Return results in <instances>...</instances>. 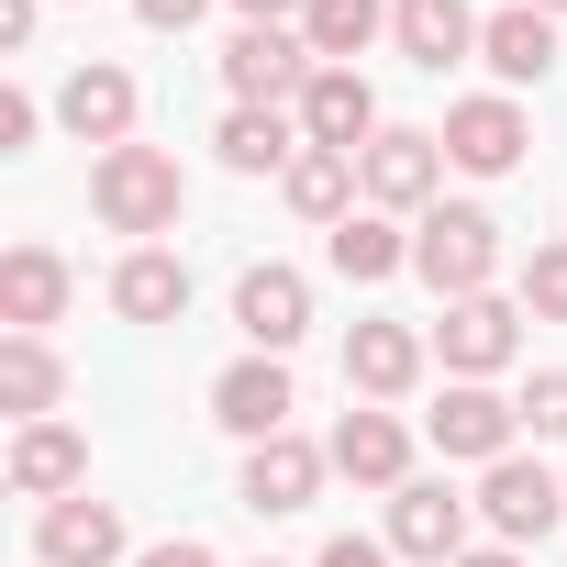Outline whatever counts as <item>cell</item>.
Here are the masks:
<instances>
[{"label": "cell", "mask_w": 567, "mask_h": 567, "mask_svg": "<svg viewBox=\"0 0 567 567\" xmlns=\"http://www.w3.org/2000/svg\"><path fill=\"white\" fill-rule=\"evenodd\" d=\"M534 12H567V0H534Z\"/></svg>", "instance_id": "cell-37"}, {"label": "cell", "mask_w": 567, "mask_h": 567, "mask_svg": "<svg viewBox=\"0 0 567 567\" xmlns=\"http://www.w3.org/2000/svg\"><path fill=\"white\" fill-rule=\"evenodd\" d=\"M34 134H45V101L34 90H0V156H34Z\"/></svg>", "instance_id": "cell-30"}, {"label": "cell", "mask_w": 567, "mask_h": 567, "mask_svg": "<svg viewBox=\"0 0 567 567\" xmlns=\"http://www.w3.org/2000/svg\"><path fill=\"white\" fill-rule=\"evenodd\" d=\"M234 334H245V357H290V346L312 334V278L278 267V256H256V267L234 278Z\"/></svg>", "instance_id": "cell-7"}, {"label": "cell", "mask_w": 567, "mask_h": 567, "mask_svg": "<svg viewBox=\"0 0 567 567\" xmlns=\"http://www.w3.org/2000/svg\"><path fill=\"white\" fill-rule=\"evenodd\" d=\"M323 478H334V456H323L312 434H267V445H245L234 501H245L256 523H278V512H312V501H323Z\"/></svg>", "instance_id": "cell-11"}, {"label": "cell", "mask_w": 567, "mask_h": 567, "mask_svg": "<svg viewBox=\"0 0 567 567\" xmlns=\"http://www.w3.org/2000/svg\"><path fill=\"white\" fill-rule=\"evenodd\" d=\"M134 534H123V501H45L34 512V567H123Z\"/></svg>", "instance_id": "cell-14"}, {"label": "cell", "mask_w": 567, "mask_h": 567, "mask_svg": "<svg viewBox=\"0 0 567 567\" xmlns=\"http://www.w3.org/2000/svg\"><path fill=\"white\" fill-rule=\"evenodd\" d=\"M412 390H423V334L390 323V312H368L346 334V401H412Z\"/></svg>", "instance_id": "cell-17"}, {"label": "cell", "mask_w": 567, "mask_h": 567, "mask_svg": "<svg viewBox=\"0 0 567 567\" xmlns=\"http://www.w3.org/2000/svg\"><path fill=\"white\" fill-rule=\"evenodd\" d=\"M323 267L346 278V290H379V278H401V267H412V234H401L390 212H346V223L323 234Z\"/></svg>", "instance_id": "cell-23"}, {"label": "cell", "mask_w": 567, "mask_h": 567, "mask_svg": "<svg viewBox=\"0 0 567 567\" xmlns=\"http://www.w3.org/2000/svg\"><path fill=\"white\" fill-rule=\"evenodd\" d=\"M68 301H79V278H68L56 245H12L0 256V334H45V323H68Z\"/></svg>", "instance_id": "cell-18"}, {"label": "cell", "mask_w": 567, "mask_h": 567, "mask_svg": "<svg viewBox=\"0 0 567 567\" xmlns=\"http://www.w3.org/2000/svg\"><path fill=\"white\" fill-rule=\"evenodd\" d=\"M56 401H68L56 346L45 334H0V412H12V423H56Z\"/></svg>", "instance_id": "cell-26"}, {"label": "cell", "mask_w": 567, "mask_h": 567, "mask_svg": "<svg viewBox=\"0 0 567 567\" xmlns=\"http://www.w3.org/2000/svg\"><path fill=\"white\" fill-rule=\"evenodd\" d=\"M478 68L501 90H545L556 79V12H534V0H512V12L478 23Z\"/></svg>", "instance_id": "cell-21"}, {"label": "cell", "mask_w": 567, "mask_h": 567, "mask_svg": "<svg viewBox=\"0 0 567 567\" xmlns=\"http://www.w3.org/2000/svg\"><path fill=\"white\" fill-rule=\"evenodd\" d=\"M90 212H101L112 234L156 245V234H178V212H189V167H178L167 145H112V156H90Z\"/></svg>", "instance_id": "cell-1"}, {"label": "cell", "mask_w": 567, "mask_h": 567, "mask_svg": "<svg viewBox=\"0 0 567 567\" xmlns=\"http://www.w3.org/2000/svg\"><path fill=\"white\" fill-rule=\"evenodd\" d=\"M390 123H379V90H368V68H312V90H301V145H334V156H368Z\"/></svg>", "instance_id": "cell-16"}, {"label": "cell", "mask_w": 567, "mask_h": 567, "mask_svg": "<svg viewBox=\"0 0 567 567\" xmlns=\"http://www.w3.org/2000/svg\"><path fill=\"white\" fill-rule=\"evenodd\" d=\"M256 567H278V556H256Z\"/></svg>", "instance_id": "cell-38"}, {"label": "cell", "mask_w": 567, "mask_h": 567, "mask_svg": "<svg viewBox=\"0 0 567 567\" xmlns=\"http://www.w3.org/2000/svg\"><path fill=\"white\" fill-rule=\"evenodd\" d=\"M134 567H223V556H212V545H200V534H167V545H145V556H134Z\"/></svg>", "instance_id": "cell-33"}, {"label": "cell", "mask_w": 567, "mask_h": 567, "mask_svg": "<svg viewBox=\"0 0 567 567\" xmlns=\"http://www.w3.org/2000/svg\"><path fill=\"white\" fill-rule=\"evenodd\" d=\"M112 312H123V323H178V312H189V256L123 245V267H112Z\"/></svg>", "instance_id": "cell-22"}, {"label": "cell", "mask_w": 567, "mask_h": 567, "mask_svg": "<svg viewBox=\"0 0 567 567\" xmlns=\"http://www.w3.org/2000/svg\"><path fill=\"white\" fill-rule=\"evenodd\" d=\"M478 523H489V545H545L567 523V467H545V456L478 467Z\"/></svg>", "instance_id": "cell-6"}, {"label": "cell", "mask_w": 567, "mask_h": 567, "mask_svg": "<svg viewBox=\"0 0 567 567\" xmlns=\"http://www.w3.org/2000/svg\"><path fill=\"white\" fill-rule=\"evenodd\" d=\"M357 178H368V212H390V223H423V212L445 200V134H423V123H390V134L357 156Z\"/></svg>", "instance_id": "cell-5"}, {"label": "cell", "mask_w": 567, "mask_h": 567, "mask_svg": "<svg viewBox=\"0 0 567 567\" xmlns=\"http://www.w3.org/2000/svg\"><path fill=\"white\" fill-rule=\"evenodd\" d=\"M379 34H390V0H312V12H301V45L323 68H357Z\"/></svg>", "instance_id": "cell-27"}, {"label": "cell", "mask_w": 567, "mask_h": 567, "mask_svg": "<svg viewBox=\"0 0 567 567\" xmlns=\"http://www.w3.org/2000/svg\"><path fill=\"white\" fill-rule=\"evenodd\" d=\"M234 12H245V23H301L312 0H234Z\"/></svg>", "instance_id": "cell-35"}, {"label": "cell", "mask_w": 567, "mask_h": 567, "mask_svg": "<svg viewBox=\"0 0 567 567\" xmlns=\"http://www.w3.org/2000/svg\"><path fill=\"white\" fill-rule=\"evenodd\" d=\"M434 357H445V379H501V368L523 357V301H501V290L445 301V312H434Z\"/></svg>", "instance_id": "cell-9"}, {"label": "cell", "mask_w": 567, "mask_h": 567, "mask_svg": "<svg viewBox=\"0 0 567 567\" xmlns=\"http://www.w3.org/2000/svg\"><path fill=\"white\" fill-rule=\"evenodd\" d=\"M412 278L434 301H478L489 278H501V212L489 200H434L412 223Z\"/></svg>", "instance_id": "cell-2"}, {"label": "cell", "mask_w": 567, "mask_h": 567, "mask_svg": "<svg viewBox=\"0 0 567 567\" xmlns=\"http://www.w3.org/2000/svg\"><path fill=\"white\" fill-rule=\"evenodd\" d=\"M290 412H301V379H290V357H234V368L212 379V423H223L234 445L290 434Z\"/></svg>", "instance_id": "cell-10"}, {"label": "cell", "mask_w": 567, "mask_h": 567, "mask_svg": "<svg viewBox=\"0 0 567 567\" xmlns=\"http://www.w3.org/2000/svg\"><path fill=\"white\" fill-rule=\"evenodd\" d=\"M278 200H290L301 223H346V212H368V178H357V156H334V145H301L290 156V178H278Z\"/></svg>", "instance_id": "cell-24"}, {"label": "cell", "mask_w": 567, "mask_h": 567, "mask_svg": "<svg viewBox=\"0 0 567 567\" xmlns=\"http://www.w3.org/2000/svg\"><path fill=\"white\" fill-rule=\"evenodd\" d=\"M212 156L234 167V178H290V156H301V112H223V134H212Z\"/></svg>", "instance_id": "cell-25"}, {"label": "cell", "mask_w": 567, "mask_h": 567, "mask_svg": "<svg viewBox=\"0 0 567 567\" xmlns=\"http://www.w3.org/2000/svg\"><path fill=\"white\" fill-rule=\"evenodd\" d=\"M323 456H334V478H357V489H412V423H401L390 401H357V412L323 434Z\"/></svg>", "instance_id": "cell-12"}, {"label": "cell", "mask_w": 567, "mask_h": 567, "mask_svg": "<svg viewBox=\"0 0 567 567\" xmlns=\"http://www.w3.org/2000/svg\"><path fill=\"white\" fill-rule=\"evenodd\" d=\"M200 12H212V0H134V23H145V34H189Z\"/></svg>", "instance_id": "cell-32"}, {"label": "cell", "mask_w": 567, "mask_h": 567, "mask_svg": "<svg viewBox=\"0 0 567 567\" xmlns=\"http://www.w3.org/2000/svg\"><path fill=\"white\" fill-rule=\"evenodd\" d=\"M478 23H489V12H467V0H390V45H401L423 79L467 68V56H478Z\"/></svg>", "instance_id": "cell-20"}, {"label": "cell", "mask_w": 567, "mask_h": 567, "mask_svg": "<svg viewBox=\"0 0 567 567\" xmlns=\"http://www.w3.org/2000/svg\"><path fill=\"white\" fill-rule=\"evenodd\" d=\"M34 23H45V0H0V45H12V56L34 45Z\"/></svg>", "instance_id": "cell-34"}, {"label": "cell", "mask_w": 567, "mask_h": 567, "mask_svg": "<svg viewBox=\"0 0 567 567\" xmlns=\"http://www.w3.org/2000/svg\"><path fill=\"white\" fill-rule=\"evenodd\" d=\"M456 567H523V545H467Z\"/></svg>", "instance_id": "cell-36"}, {"label": "cell", "mask_w": 567, "mask_h": 567, "mask_svg": "<svg viewBox=\"0 0 567 567\" xmlns=\"http://www.w3.org/2000/svg\"><path fill=\"white\" fill-rule=\"evenodd\" d=\"M512 401H523V434L534 445H567V368H534Z\"/></svg>", "instance_id": "cell-29"}, {"label": "cell", "mask_w": 567, "mask_h": 567, "mask_svg": "<svg viewBox=\"0 0 567 567\" xmlns=\"http://www.w3.org/2000/svg\"><path fill=\"white\" fill-rule=\"evenodd\" d=\"M312 45H301V23H245L234 45H223V90L245 101V112H301V90H312Z\"/></svg>", "instance_id": "cell-4"}, {"label": "cell", "mask_w": 567, "mask_h": 567, "mask_svg": "<svg viewBox=\"0 0 567 567\" xmlns=\"http://www.w3.org/2000/svg\"><path fill=\"white\" fill-rule=\"evenodd\" d=\"M523 312H534V323H567V234L523 256Z\"/></svg>", "instance_id": "cell-28"}, {"label": "cell", "mask_w": 567, "mask_h": 567, "mask_svg": "<svg viewBox=\"0 0 567 567\" xmlns=\"http://www.w3.org/2000/svg\"><path fill=\"white\" fill-rule=\"evenodd\" d=\"M523 156H534V123H523L512 90H467V101L445 112V167H467V178H512Z\"/></svg>", "instance_id": "cell-8"}, {"label": "cell", "mask_w": 567, "mask_h": 567, "mask_svg": "<svg viewBox=\"0 0 567 567\" xmlns=\"http://www.w3.org/2000/svg\"><path fill=\"white\" fill-rule=\"evenodd\" d=\"M134 112H145V90H134V68H112V56H90V68H68V90H56V123L79 134V145H134Z\"/></svg>", "instance_id": "cell-15"}, {"label": "cell", "mask_w": 567, "mask_h": 567, "mask_svg": "<svg viewBox=\"0 0 567 567\" xmlns=\"http://www.w3.org/2000/svg\"><path fill=\"white\" fill-rule=\"evenodd\" d=\"M467 523H478V501H456L445 478L390 489V556H412V567H456L467 556Z\"/></svg>", "instance_id": "cell-13"}, {"label": "cell", "mask_w": 567, "mask_h": 567, "mask_svg": "<svg viewBox=\"0 0 567 567\" xmlns=\"http://www.w3.org/2000/svg\"><path fill=\"white\" fill-rule=\"evenodd\" d=\"M12 489L45 512V501H79L90 489V434L79 423H12Z\"/></svg>", "instance_id": "cell-19"}, {"label": "cell", "mask_w": 567, "mask_h": 567, "mask_svg": "<svg viewBox=\"0 0 567 567\" xmlns=\"http://www.w3.org/2000/svg\"><path fill=\"white\" fill-rule=\"evenodd\" d=\"M312 567H390V534H334Z\"/></svg>", "instance_id": "cell-31"}, {"label": "cell", "mask_w": 567, "mask_h": 567, "mask_svg": "<svg viewBox=\"0 0 567 567\" xmlns=\"http://www.w3.org/2000/svg\"><path fill=\"white\" fill-rule=\"evenodd\" d=\"M423 434H434L445 467H501V456H523V401H501L489 379H445V401L423 412Z\"/></svg>", "instance_id": "cell-3"}]
</instances>
